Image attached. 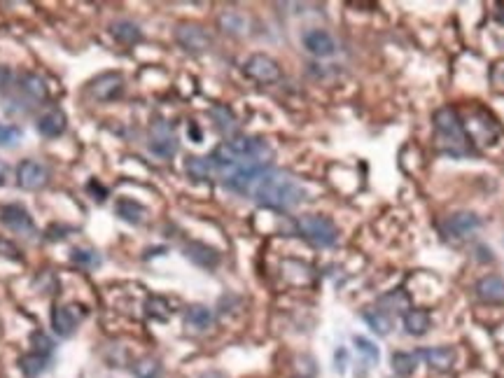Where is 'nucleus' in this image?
<instances>
[{
	"label": "nucleus",
	"mask_w": 504,
	"mask_h": 378,
	"mask_svg": "<svg viewBox=\"0 0 504 378\" xmlns=\"http://www.w3.org/2000/svg\"><path fill=\"white\" fill-rule=\"evenodd\" d=\"M201 378H224V376L220 374V371H208V374H204Z\"/></svg>",
	"instance_id": "obj_37"
},
{
	"label": "nucleus",
	"mask_w": 504,
	"mask_h": 378,
	"mask_svg": "<svg viewBox=\"0 0 504 378\" xmlns=\"http://www.w3.org/2000/svg\"><path fill=\"white\" fill-rule=\"evenodd\" d=\"M150 150L155 152L157 157H164V159H168V157L175 155L177 140H175L173 131H171V126L166 124V121H157V124H152Z\"/></svg>",
	"instance_id": "obj_8"
},
{
	"label": "nucleus",
	"mask_w": 504,
	"mask_h": 378,
	"mask_svg": "<svg viewBox=\"0 0 504 378\" xmlns=\"http://www.w3.org/2000/svg\"><path fill=\"white\" fill-rule=\"evenodd\" d=\"M429 327H432V318H429L427 310L409 308L404 313V329H407V334H411V337H423V334H427Z\"/></svg>",
	"instance_id": "obj_16"
},
{
	"label": "nucleus",
	"mask_w": 504,
	"mask_h": 378,
	"mask_svg": "<svg viewBox=\"0 0 504 378\" xmlns=\"http://www.w3.org/2000/svg\"><path fill=\"white\" fill-rule=\"evenodd\" d=\"M77 325H79V315L70 306H57L52 310V329L59 337L68 339L75 332Z\"/></svg>",
	"instance_id": "obj_13"
},
{
	"label": "nucleus",
	"mask_w": 504,
	"mask_h": 378,
	"mask_svg": "<svg viewBox=\"0 0 504 378\" xmlns=\"http://www.w3.org/2000/svg\"><path fill=\"white\" fill-rule=\"evenodd\" d=\"M175 40L180 42L187 52H206L211 47V35L196 23H180L175 28Z\"/></svg>",
	"instance_id": "obj_7"
},
{
	"label": "nucleus",
	"mask_w": 504,
	"mask_h": 378,
	"mask_svg": "<svg viewBox=\"0 0 504 378\" xmlns=\"http://www.w3.org/2000/svg\"><path fill=\"white\" fill-rule=\"evenodd\" d=\"M159 371H162V367H159L157 359L145 357V359H140V362L136 364V376L138 378H157Z\"/></svg>",
	"instance_id": "obj_30"
},
{
	"label": "nucleus",
	"mask_w": 504,
	"mask_h": 378,
	"mask_svg": "<svg viewBox=\"0 0 504 378\" xmlns=\"http://www.w3.org/2000/svg\"><path fill=\"white\" fill-rule=\"evenodd\" d=\"M47 180H49L47 168L35 159L21 161L19 168H17V182H19L21 189H28V192H33V189H42L47 185Z\"/></svg>",
	"instance_id": "obj_6"
},
{
	"label": "nucleus",
	"mask_w": 504,
	"mask_h": 378,
	"mask_svg": "<svg viewBox=\"0 0 504 378\" xmlns=\"http://www.w3.org/2000/svg\"><path fill=\"white\" fill-rule=\"evenodd\" d=\"M243 70L250 80L262 82V84H271V82L280 80V66L275 63L271 57H266V54H252V57L245 61Z\"/></svg>",
	"instance_id": "obj_4"
},
{
	"label": "nucleus",
	"mask_w": 504,
	"mask_h": 378,
	"mask_svg": "<svg viewBox=\"0 0 504 378\" xmlns=\"http://www.w3.org/2000/svg\"><path fill=\"white\" fill-rule=\"evenodd\" d=\"M0 222H3L10 231H14V234H21V236L35 234L33 217L28 215L26 208H21V206H17V203L3 206V210H0Z\"/></svg>",
	"instance_id": "obj_5"
},
{
	"label": "nucleus",
	"mask_w": 504,
	"mask_h": 378,
	"mask_svg": "<svg viewBox=\"0 0 504 378\" xmlns=\"http://www.w3.org/2000/svg\"><path fill=\"white\" fill-rule=\"evenodd\" d=\"M355 346H358V350H360L362 355H365L367 359H369V362H374V364H376L378 359H380V352H378V348H376V346H374L369 339H365V337H355Z\"/></svg>",
	"instance_id": "obj_31"
},
{
	"label": "nucleus",
	"mask_w": 504,
	"mask_h": 378,
	"mask_svg": "<svg viewBox=\"0 0 504 378\" xmlns=\"http://www.w3.org/2000/svg\"><path fill=\"white\" fill-rule=\"evenodd\" d=\"M416 362L418 355H414V352H395L392 355V371L399 376H411L416 371Z\"/></svg>",
	"instance_id": "obj_26"
},
{
	"label": "nucleus",
	"mask_w": 504,
	"mask_h": 378,
	"mask_svg": "<svg viewBox=\"0 0 504 378\" xmlns=\"http://www.w3.org/2000/svg\"><path fill=\"white\" fill-rule=\"evenodd\" d=\"M47 362H49V357L38 355V352H30V355H23L19 359V367H21L23 376H26V378H38L42 371L49 367Z\"/></svg>",
	"instance_id": "obj_23"
},
{
	"label": "nucleus",
	"mask_w": 504,
	"mask_h": 378,
	"mask_svg": "<svg viewBox=\"0 0 504 378\" xmlns=\"http://www.w3.org/2000/svg\"><path fill=\"white\" fill-rule=\"evenodd\" d=\"M297 229H299V234L316 248H329V246H334L336 239H339L336 224L324 215H301L297 219Z\"/></svg>",
	"instance_id": "obj_2"
},
{
	"label": "nucleus",
	"mask_w": 504,
	"mask_h": 378,
	"mask_svg": "<svg viewBox=\"0 0 504 378\" xmlns=\"http://www.w3.org/2000/svg\"><path fill=\"white\" fill-rule=\"evenodd\" d=\"M147 313L155 315L159 320H166L168 318V304H166L162 297H152L150 301H147Z\"/></svg>",
	"instance_id": "obj_32"
},
{
	"label": "nucleus",
	"mask_w": 504,
	"mask_h": 378,
	"mask_svg": "<svg viewBox=\"0 0 504 378\" xmlns=\"http://www.w3.org/2000/svg\"><path fill=\"white\" fill-rule=\"evenodd\" d=\"M184 322H187V327H194V329H208L213 325V313L211 308L206 306H189L187 313H184Z\"/></svg>",
	"instance_id": "obj_22"
},
{
	"label": "nucleus",
	"mask_w": 504,
	"mask_h": 378,
	"mask_svg": "<svg viewBox=\"0 0 504 378\" xmlns=\"http://www.w3.org/2000/svg\"><path fill=\"white\" fill-rule=\"evenodd\" d=\"M220 26L224 30H229V33H241L245 21L241 14H236V12H224V14L220 17Z\"/></svg>",
	"instance_id": "obj_29"
},
{
	"label": "nucleus",
	"mask_w": 504,
	"mask_h": 378,
	"mask_svg": "<svg viewBox=\"0 0 504 378\" xmlns=\"http://www.w3.org/2000/svg\"><path fill=\"white\" fill-rule=\"evenodd\" d=\"M21 89L26 91V96H30V99H33V101H45V99H47V84L42 82V77L33 75V72L23 75Z\"/></svg>",
	"instance_id": "obj_25"
},
{
	"label": "nucleus",
	"mask_w": 504,
	"mask_h": 378,
	"mask_svg": "<svg viewBox=\"0 0 504 378\" xmlns=\"http://www.w3.org/2000/svg\"><path fill=\"white\" fill-rule=\"evenodd\" d=\"M252 197L260 206L271 210H292L304 199V187L287 170L266 168L252 187Z\"/></svg>",
	"instance_id": "obj_1"
},
{
	"label": "nucleus",
	"mask_w": 504,
	"mask_h": 378,
	"mask_svg": "<svg viewBox=\"0 0 504 378\" xmlns=\"http://www.w3.org/2000/svg\"><path fill=\"white\" fill-rule=\"evenodd\" d=\"M38 131L45 138H59L66 131V115L59 108L49 110L38 119Z\"/></svg>",
	"instance_id": "obj_15"
},
{
	"label": "nucleus",
	"mask_w": 504,
	"mask_h": 378,
	"mask_svg": "<svg viewBox=\"0 0 504 378\" xmlns=\"http://www.w3.org/2000/svg\"><path fill=\"white\" fill-rule=\"evenodd\" d=\"M481 227V219L474 212H456V215H451L446 219L444 229L446 234H451L453 239H467L469 234H474V231Z\"/></svg>",
	"instance_id": "obj_10"
},
{
	"label": "nucleus",
	"mask_w": 504,
	"mask_h": 378,
	"mask_svg": "<svg viewBox=\"0 0 504 378\" xmlns=\"http://www.w3.org/2000/svg\"><path fill=\"white\" fill-rule=\"evenodd\" d=\"M110 33H113V38L117 42H122V45H133V42H138L143 38L140 28L131 21H115L113 26H110Z\"/></svg>",
	"instance_id": "obj_20"
},
{
	"label": "nucleus",
	"mask_w": 504,
	"mask_h": 378,
	"mask_svg": "<svg viewBox=\"0 0 504 378\" xmlns=\"http://www.w3.org/2000/svg\"><path fill=\"white\" fill-rule=\"evenodd\" d=\"M304 47L309 50L313 57H331L336 52V40L331 38L327 30L313 28L304 35Z\"/></svg>",
	"instance_id": "obj_11"
},
{
	"label": "nucleus",
	"mask_w": 504,
	"mask_h": 378,
	"mask_svg": "<svg viewBox=\"0 0 504 378\" xmlns=\"http://www.w3.org/2000/svg\"><path fill=\"white\" fill-rule=\"evenodd\" d=\"M476 297L485 304H504V278L502 276H483L476 283Z\"/></svg>",
	"instance_id": "obj_12"
},
{
	"label": "nucleus",
	"mask_w": 504,
	"mask_h": 378,
	"mask_svg": "<svg viewBox=\"0 0 504 378\" xmlns=\"http://www.w3.org/2000/svg\"><path fill=\"white\" fill-rule=\"evenodd\" d=\"M33 346H35V352H38V355H45V357H49V352L54 350V344L40 332L33 334Z\"/></svg>",
	"instance_id": "obj_34"
},
{
	"label": "nucleus",
	"mask_w": 504,
	"mask_h": 378,
	"mask_svg": "<svg viewBox=\"0 0 504 378\" xmlns=\"http://www.w3.org/2000/svg\"><path fill=\"white\" fill-rule=\"evenodd\" d=\"M5 180H8V166H5V163L0 161V187L5 185Z\"/></svg>",
	"instance_id": "obj_36"
},
{
	"label": "nucleus",
	"mask_w": 504,
	"mask_h": 378,
	"mask_svg": "<svg viewBox=\"0 0 504 378\" xmlns=\"http://www.w3.org/2000/svg\"><path fill=\"white\" fill-rule=\"evenodd\" d=\"M19 138H21V131L17 129V126L0 124V148H10V145H14Z\"/></svg>",
	"instance_id": "obj_33"
},
{
	"label": "nucleus",
	"mask_w": 504,
	"mask_h": 378,
	"mask_svg": "<svg viewBox=\"0 0 504 378\" xmlns=\"http://www.w3.org/2000/svg\"><path fill=\"white\" fill-rule=\"evenodd\" d=\"M434 129L441 138L448 143L453 155H460V152H467V133L465 126L460 121L458 112L453 108H441L434 112Z\"/></svg>",
	"instance_id": "obj_3"
},
{
	"label": "nucleus",
	"mask_w": 504,
	"mask_h": 378,
	"mask_svg": "<svg viewBox=\"0 0 504 378\" xmlns=\"http://www.w3.org/2000/svg\"><path fill=\"white\" fill-rule=\"evenodd\" d=\"M122 87H124V77L119 72H106V75H98L89 87V94L94 96L96 101H113L122 94Z\"/></svg>",
	"instance_id": "obj_9"
},
{
	"label": "nucleus",
	"mask_w": 504,
	"mask_h": 378,
	"mask_svg": "<svg viewBox=\"0 0 504 378\" xmlns=\"http://www.w3.org/2000/svg\"><path fill=\"white\" fill-rule=\"evenodd\" d=\"M409 308V297L404 290H395L390 295H383L378 299V310H383L385 315L388 313H407Z\"/></svg>",
	"instance_id": "obj_18"
},
{
	"label": "nucleus",
	"mask_w": 504,
	"mask_h": 378,
	"mask_svg": "<svg viewBox=\"0 0 504 378\" xmlns=\"http://www.w3.org/2000/svg\"><path fill=\"white\" fill-rule=\"evenodd\" d=\"M420 355L425 357V362L436 371H448L453 367V362H456V352L451 348H444V346H439V348H427V350H423Z\"/></svg>",
	"instance_id": "obj_17"
},
{
	"label": "nucleus",
	"mask_w": 504,
	"mask_h": 378,
	"mask_svg": "<svg viewBox=\"0 0 504 378\" xmlns=\"http://www.w3.org/2000/svg\"><path fill=\"white\" fill-rule=\"evenodd\" d=\"M362 318H365L367 325L371 327L376 334H380V337H385V334L390 332V315H385L383 310H378V308L365 310V313H362Z\"/></svg>",
	"instance_id": "obj_24"
},
{
	"label": "nucleus",
	"mask_w": 504,
	"mask_h": 378,
	"mask_svg": "<svg viewBox=\"0 0 504 378\" xmlns=\"http://www.w3.org/2000/svg\"><path fill=\"white\" fill-rule=\"evenodd\" d=\"M184 255H187V259H192L194 264L206 266V269H213V266H217V261H220L217 250L206 246V243H196V241L184 246Z\"/></svg>",
	"instance_id": "obj_14"
},
{
	"label": "nucleus",
	"mask_w": 504,
	"mask_h": 378,
	"mask_svg": "<svg viewBox=\"0 0 504 378\" xmlns=\"http://www.w3.org/2000/svg\"><path fill=\"white\" fill-rule=\"evenodd\" d=\"M211 115H213V119L217 121V126L222 131H231L233 129V115H231V110L226 108V106H215L213 110H211Z\"/></svg>",
	"instance_id": "obj_28"
},
{
	"label": "nucleus",
	"mask_w": 504,
	"mask_h": 378,
	"mask_svg": "<svg viewBox=\"0 0 504 378\" xmlns=\"http://www.w3.org/2000/svg\"><path fill=\"white\" fill-rule=\"evenodd\" d=\"M184 170L192 180H208L215 170V163L211 157H189L184 163Z\"/></svg>",
	"instance_id": "obj_19"
},
{
	"label": "nucleus",
	"mask_w": 504,
	"mask_h": 378,
	"mask_svg": "<svg viewBox=\"0 0 504 378\" xmlns=\"http://www.w3.org/2000/svg\"><path fill=\"white\" fill-rule=\"evenodd\" d=\"M70 259L75 261V264H79V266H87V269H96V266L101 264V257H98L94 250H82V248L72 250Z\"/></svg>",
	"instance_id": "obj_27"
},
{
	"label": "nucleus",
	"mask_w": 504,
	"mask_h": 378,
	"mask_svg": "<svg viewBox=\"0 0 504 378\" xmlns=\"http://www.w3.org/2000/svg\"><path fill=\"white\" fill-rule=\"evenodd\" d=\"M115 212L128 224H140V222H143V217H145V208L133 199H122L119 203H117Z\"/></svg>",
	"instance_id": "obj_21"
},
{
	"label": "nucleus",
	"mask_w": 504,
	"mask_h": 378,
	"mask_svg": "<svg viewBox=\"0 0 504 378\" xmlns=\"http://www.w3.org/2000/svg\"><path fill=\"white\" fill-rule=\"evenodd\" d=\"M189 136H192L194 143H201V138H204V133L199 131V126H196V124H189Z\"/></svg>",
	"instance_id": "obj_35"
}]
</instances>
